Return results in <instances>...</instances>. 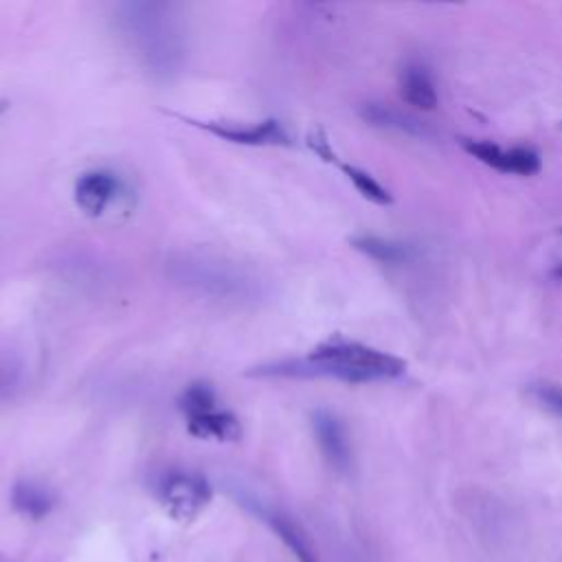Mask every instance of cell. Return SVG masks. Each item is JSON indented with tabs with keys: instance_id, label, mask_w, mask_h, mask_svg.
<instances>
[{
	"instance_id": "cell-13",
	"label": "cell",
	"mask_w": 562,
	"mask_h": 562,
	"mask_svg": "<svg viewBox=\"0 0 562 562\" xmlns=\"http://www.w3.org/2000/svg\"><path fill=\"white\" fill-rule=\"evenodd\" d=\"M268 520H270L272 529L279 533V538L292 549V553L296 555L299 562H318L310 538L296 522H292L288 516H281V514H270Z\"/></svg>"
},
{
	"instance_id": "cell-5",
	"label": "cell",
	"mask_w": 562,
	"mask_h": 562,
	"mask_svg": "<svg viewBox=\"0 0 562 562\" xmlns=\"http://www.w3.org/2000/svg\"><path fill=\"white\" fill-rule=\"evenodd\" d=\"M123 180L112 169H88L75 180L72 198L88 217H99L123 195Z\"/></svg>"
},
{
	"instance_id": "cell-1",
	"label": "cell",
	"mask_w": 562,
	"mask_h": 562,
	"mask_svg": "<svg viewBox=\"0 0 562 562\" xmlns=\"http://www.w3.org/2000/svg\"><path fill=\"white\" fill-rule=\"evenodd\" d=\"M406 371V360L351 340L342 334H334L318 342L303 358H279L255 364L246 371L250 378H290V380H314L334 378L340 382L362 384L400 378Z\"/></svg>"
},
{
	"instance_id": "cell-8",
	"label": "cell",
	"mask_w": 562,
	"mask_h": 562,
	"mask_svg": "<svg viewBox=\"0 0 562 562\" xmlns=\"http://www.w3.org/2000/svg\"><path fill=\"white\" fill-rule=\"evenodd\" d=\"M312 430L325 459L336 470H347L351 463V448L345 424L327 408L312 411Z\"/></svg>"
},
{
	"instance_id": "cell-16",
	"label": "cell",
	"mask_w": 562,
	"mask_h": 562,
	"mask_svg": "<svg viewBox=\"0 0 562 562\" xmlns=\"http://www.w3.org/2000/svg\"><path fill=\"white\" fill-rule=\"evenodd\" d=\"M178 408L184 413V417H193V415L217 408L215 389L206 382H191L189 386L182 389L178 397Z\"/></svg>"
},
{
	"instance_id": "cell-18",
	"label": "cell",
	"mask_w": 562,
	"mask_h": 562,
	"mask_svg": "<svg viewBox=\"0 0 562 562\" xmlns=\"http://www.w3.org/2000/svg\"><path fill=\"white\" fill-rule=\"evenodd\" d=\"M529 391L547 411L562 417V386H558V384H533Z\"/></svg>"
},
{
	"instance_id": "cell-17",
	"label": "cell",
	"mask_w": 562,
	"mask_h": 562,
	"mask_svg": "<svg viewBox=\"0 0 562 562\" xmlns=\"http://www.w3.org/2000/svg\"><path fill=\"white\" fill-rule=\"evenodd\" d=\"M24 382L22 364L13 356H0V402L11 400Z\"/></svg>"
},
{
	"instance_id": "cell-9",
	"label": "cell",
	"mask_w": 562,
	"mask_h": 562,
	"mask_svg": "<svg viewBox=\"0 0 562 562\" xmlns=\"http://www.w3.org/2000/svg\"><path fill=\"white\" fill-rule=\"evenodd\" d=\"M187 430L198 439L237 441L241 437L239 419L226 408H213L193 417H187Z\"/></svg>"
},
{
	"instance_id": "cell-15",
	"label": "cell",
	"mask_w": 562,
	"mask_h": 562,
	"mask_svg": "<svg viewBox=\"0 0 562 562\" xmlns=\"http://www.w3.org/2000/svg\"><path fill=\"white\" fill-rule=\"evenodd\" d=\"M338 167L347 176V180L358 189V193L362 198H367L369 202L380 204V206H386L393 202V195L389 193V189H384L369 171H364L356 165H349V162H338Z\"/></svg>"
},
{
	"instance_id": "cell-4",
	"label": "cell",
	"mask_w": 562,
	"mask_h": 562,
	"mask_svg": "<svg viewBox=\"0 0 562 562\" xmlns=\"http://www.w3.org/2000/svg\"><path fill=\"white\" fill-rule=\"evenodd\" d=\"M169 116L180 119L187 125H193L220 140L233 143V145H246V147H290L294 145L292 134L285 130V125L277 119H263L257 123H228V121H200L187 114L167 112Z\"/></svg>"
},
{
	"instance_id": "cell-3",
	"label": "cell",
	"mask_w": 562,
	"mask_h": 562,
	"mask_svg": "<svg viewBox=\"0 0 562 562\" xmlns=\"http://www.w3.org/2000/svg\"><path fill=\"white\" fill-rule=\"evenodd\" d=\"M167 272L182 288L213 299L252 301L263 292L261 281L252 272L204 252H178L169 257Z\"/></svg>"
},
{
	"instance_id": "cell-12",
	"label": "cell",
	"mask_w": 562,
	"mask_h": 562,
	"mask_svg": "<svg viewBox=\"0 0 562 562\" xmlns=\"http://www.w3.org/2000/svg\"><path fill=\"white\" fill-rule=\"evenodd\" d=\"M13 507L31 518H42L53 507V496L33 481H20L15 483L11 492Z\"/></svg>"
},
{
	"instance_id": "cell-20",
	"label": "cell",
	"mask_w": 562,
	"mask_h": 562,
	"mask_svg": "<svg viewBox=\"0 0 562 562\" xmlns=\"http://www.w3.org/2000/svg\"><path fill=\"white\" fill-rule=\"evenodd\" d=\"M551 274H553L555 279H562V263H558V266L551 270Z\"/></svg>"
},
{
	"instance_id": "cell-21",
	"label": "cell",
	"mask_w": 562,
	"mask_h": 562,
	"mask_svg": "<svg viewBox=\"0 0 562 562\" xmlns=\"http://www.w3.org/2000/svg\"><path fill=\"white\" fill-rule=\"evenodd\" d=\"M9 110V101L7 99H0V116Z\"/></svg>"
},
{
	"instance_id": "cell-11",
	"label": "cell",
	"mask_w": 562,
	"mask_h": 562,
	"mask_svg": "<svg viewBox=\"0 0 562 562\" xmlns=\"http://www.w3.org/2000/svg\"><path fill=\"white\" fill-rule=\"evenodd\" d=\"M351 246L380 263H404L413 257V248L408 244L378 235H358L351 239Z\"/></svg>"
},
{
	"instance_id": "cell-2",
	"label": "cell",
	"mask_w": 562,
	"mask_h": 562,
	"mask_svg": "<svg viewBox=\"0 0 562 562\" xmlns=\"http://www.w3.org/2000/svg\"><path fill=\"white\" fill-rule=\"evenodd\" d=\"M119 26L154 75L171 77L182 68L184 35L171 4L125 2L119 7Z\"/></svg>"
},
{
	"instance_id": "cell-7",
	"label": "cell",
	"mask_w": 562,
	"mask_h": 562,
	"mask_svg": "<svg viewBox=\"0 0 562 562\" xmlns=\"http://www.w3.org/2000/svg\"><path fill=\"white\" fill-rule=\"evenodd\" d=\"M461 145L465 147L468 154H472L474 158H479L481 162L505 171V173H518V176H531L536 171H540V154L533 147H509L503 149L490 140H472V138H463Z\"/></svg>"
},
{
	"instance_id": "cell-14",
	"label": "cell",
	"mask_w": 562,
	"mask_h": 562,
	"mask_svg": "<svg viewBox=\"0 0 562 562\" xmlns=\"http://www.w3.org/2000/svg\"><path fill=\"white\" fill-rule=\"evenodd\" d=\"M362 116H364V121H369L371 125H378V127H389V130L417 134V136L426 134V127L417 119H413L400 110L384 108L380 103H367L362 108Z\"/></svg>"
},
{
	"instance_id": "cell-6",
	"label": "cell",
	"mask_w": 562,
	"mask_h": 562,
	"mask_svg": "<svg viewBox=\"0 0 562 562\" xmlns=\"http://www.w3.org/2000/svg\"><path fill=\"white\" fill-rule=\"evenodd\" d=\"M162 501L173 518H193L209 501L211 485L204 476L191 472H173L162 481Z\"/></svg>"
},
{
	"instance_id": "cell-19",
	"label": "cell",
	"mask_w": 562,
	"mask_h": 562,
	"mask_svg": "<svg viewBox=\"0 0 562 562\" xmlns=\"http://www.w3.org/2000/svg\"><path fill=\"white\" fill-rule=\"evenodd\" d=\"M307 145L312 147V151L318 156V158H323V160H327V162H336V154H334V149H331V145H329V140H327V136H325V132L323 130H312L310 134H307Z\"/></svg>"
},
{
	"instance_id": "cell-10",
	"label": "cell",
	"mask_w": 562,
	"mask_h": 562,
	"mask_svg": "<svg viewBox=\"0 0 562 562\" xmlns=\"http://www.w3.org/2000/svg\"><path fill=\"white\" fill-rule=\"evenodd\" d=\"M400 92L402 99L422 110L437 108V90L428 68L419 61H408L400 72Z\"/></svg>"
}]
</instances>
